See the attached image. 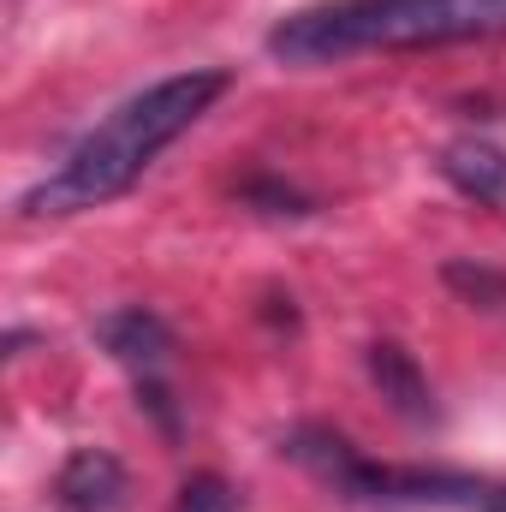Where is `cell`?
<instances>
[{"label":"cell","instance_id":"1","mask_svg":"<svg viewBox=\"0 0 506 512\" xmlns=\"http://www.w3.org/2000/svg\"><path fill=\"white\" fill-rule=\"evenodd\" d=\"M233 90L227 66H191L173 78L143 84L137 96H126L120 108H108L96 126L84 131L24 197L18 215L24 221H66V215H90L108 209L114 197H126L131 185L197 126L221 96Z\"/></svg>","mask_w":506,"mask_h":512},{"label":"cell","instance_id":"2","mask_svg":"<svg viewBox=\"0 0 506 512\" xmlns=\"http://www.w3.org/2000/svg\"><path fill=\"white\" fill-rule=\"evenodd\" d=\"M506 36V0H310L268 30L280 66L316 72L358 54H417Z\"/></svg>","mask_w":506,"mask_h":512},{"label":"cell","instance_id":"3","mask_svg":"<svg viewBox=\"0 0 506 512\" xmlns=\"http://www.w3.org/2000/svg\"><path fill=\"white\" fill-rule=\"evenodd\" d=\"M280 453L304 465L316 483H328L352 507L381 512H506V477H477L453 465H387L358 453L340 429L328 423H298L280 435Z\"/></svg>","mask_w":506,"mask_h":512},{"label":"cell","instance_id":"4","mask_svg":"<svg viewBox=\"0 0 506 512\" xmlns=\"http://www.w3.org/2000/svg\"><path fill=\"white\" fill-rule=\"evenodd\" d=\"M96 340H102V352L120 364L137 387V405L149 411V423L173 441L179 435V399H173V382H167V370H173V328L149 310V304H120V310H108L102 322H96Z\"/></svg>","mask_w":506,"mask_h":512},{"label":"cell","instance_id":"5","mask_svg":"<svg viewBox=\"0 0 506 512\" xmlns=\"http://www.w3.org/2000/svg\"><path fill=\"white\" fill-rule=\"evenodd\" d=\"M60 512H120L126 507V465L108 447H78L54 477Z\"/></svg>","mask_w":506,"mask_h":512},{"label":"cell","instance_id":"6","mask_svg":"<svg viewBox=\"0 0 506 512\" xmlns=\"http://www.w3.org/2000/svg\"><path fill=\"white\" fill-rule=\"evenodd\" d=\"M435 173L459 191V197H471V203H483V209H506V149L495 137H453L441 155H435Z\"/></svg>","mask_w":506,"mask_h":512},{"label":"cell","instance_id":"7","mask_svg":"<svg viewBox=\"0 0 506 512\" xmlns=\"http://www.w3.org/2000/svg\"><path fill=\"white\" fill-rule=\"evenodd\" d=\"M364 370H370L376 393L405 417V423H435V417H441L435 387H429V376H423V364H417L399 340H376V346L364 352Z\"/></svg>","mask_w":506,"mask_h":512},{"label":"cell","instance_id":"8","mask_svg":"<svg viewBox=\"0 0 506 512\" xmlns=\"http://www.w3.org/2000/svg\"><path fill=\"white\" fill-rule=\"evenodd\" d=\"M239 197L262 209V215H280V221H304V215H316V203L298 191V185H286V179H268V173H251L245 185H239Z\"/></svg>","mask_w":506,"mask_h":512},{"label":"cell","instance_id":"9","mask_svg":"<svg viewBox=\"0 0 506 512\" xmlns=\"http://www.w3.org/2000/svg\"><path fill=\"white\" fill-rule=\"evenodd\" d=\"M441 280H447L471 310H506V274L483 268V262H447Z\"/></svg>","mask_w":506,"mask_h":512},{"label":"cell","instance_id":"10","mask_svg":"<svg viewBox=\"0 0 506 512\" xmlns=\"http://www.w3.org/2000/svg\"><path fill=\"white\" fill-rule=\"evenodd\" d=\"M173 512H239V489H233L227 477H215V471H197V477L179 489Z\"/></svg>","mask_w":506,"mask_h":512}]
</instances>
